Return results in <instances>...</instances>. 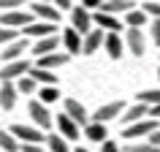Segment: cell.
Wrapping results in <instances>:
<instances>
[{"mask_svg": "<svg viewBox=\"0 0 160 152\" xmlns=\"http://www.w3.org/2000/svg\"><path fill=\"white\" fill-rule=\"evenodd\" d=\"M57 130H60V136H62L65 141H68V139H73V141H76V139L82 136V128L76 125V122L68 117L65 111H62V114H57Z\"/></svg>", "mask_w": 160, "mask_h": 152, "instance_id": "7c38bea8", "label": "cell"}, {"mask_svg": "<svg viewBox=\"0 0 160 152\" xmlns=\"http://www.w3.org/2000/svg\"><path fill=\"white\" fill-rule=\"evenodd\" d=\"M141 11L147 14V17L160 19V3H152V0H149V3H144V6H141Z\"/></svg>", "mask_w": 160, "mask_h": 152, "instance_id": "d6a6232c", "label": "cell"}, {"mask_svg": "<svg viewBox=\"0 0 160 152\" xmlns=\"http://www.w3.org/2000/svg\"><path fill=\"white\" fill-rule=\"evenodd\" d=\"M57 98H60L57 87H41V90H38V101H41L43 106H49V103H54Z\"/></svg>", "mask_w": 160, "mask_h": 152, "instance_id": "f546056e", "label": "cell"}, {"mask_svg": "<svg viewBox=\"0 0 160 152\" xmlns=\"http://www.w3.org/2000/svg\"><path fill=\"white\" fill-rule=\"evenodd\" d=\"M38 3H49V0H38Z\"/></svg>", "mask_w": 160, "mask_h": 152, "instance_id": "7bdbcfd3", "label": "cell"}, {"mask_svg": "<svg viewBox=\"0 0 160 152\" xmlns=\"http://www.w3.org/2000/svg\"><path fill=\"white\" fill-rule=\"evenodd\" d=\"M125 111V103L122 101H111V103H106V106H101V109H95V114L90 117V122H109V119H117L119 114Z\"/></svg>", "mask_w": 160, "mask_h": 152, "instance_id": "8992f818", "label": "cell"}, {"mask_svg": "<svg viewBox=\"0 0 160 152\" xmlns=\"http://www.w3.org/2000/svg\"><path fill=\"white\" fill-rule=\"evenodd\" d=\"M82 6H84L87 11H90V8H98V11H101L103 8V0H82Z\"/></svg>", "mask_w": 160, "mask_h": 152, "instance_id": "8d00e7d4", "label": "cell"}, {"mask_svg": "<svg viewBox=\"0 0 160 152\" xmlns=\"http://www.w3.org/2000/svg\"><path fill=\"white\" fill-rule=\"evenodd\" d=\"M149 117H152V119H158V117H160V103H158V106H152V109H149Z\"/></svg>", "mask_w": 160, "mask_h": 152, "instance_id": "60d3db41", "label": "cell"}, {"mask_svg": "<svg viewBox=\"0 0 160 152\" xmlns=\"http://www.w3.org/2000/svg\"><path fill=\"white\" fill-rule=\"evenodd\" d=\"M76 152H90V149H84V147H79V149H76Z\"/></svg>", "mask_w": 160, "mask_h": 152, "instance_id": "b9f144b4", "label": "cell"}, {"mask_svg": "<svg viewBox=\"0 0 160 152\" xmlns=\"http://www.w3.org/2000/svg\"><path fill=\"white\" fill-rule=\"evenodd\" d=\"M27 0H0V8L3 11H17V8H22Z\"/></svg>", "mask_w": 160, "mask_h": 152, "instance_id": "836d02e7", "label": "cell"}, {"mask_svg": "<svg viewBox=\"0 0 160 152\" xmlns=\"http://www.w3.org/2000/svg\"><path fill=\"white\" fill-rule=\"evenodd\" d=\"M19 152H49V149H43L41 144H22V149Z\"/></svg>", "mask_w": 160, "mask_h": 152, "instance_id": "d590c367", "label": "cell"}, {"mask_svg": "<svg viewBox=\"0 0 160 152\" xmlns=\"http://www.w3.org/2000/svg\"><path fill=\"white\" fill-rule=\"evenodd\" d=\"M125 46L133 52L136 57H141L144 52H147V38H144V33L138 27H128L125 30Z\"/></svg>", "mask_w": 160, "mask_h": 152, "instance_id": "ba28073f", "label": "cell"}, {"mask_svg": "<svg viewBox=\"0 0 160 152\" xmlns=\"http://www.w3.org/2000/svg\"><path fill=\"white\" fill-rule=\"evenodd\" d=\"M11 136H14L17 141H25V144H41V141H46V136H43L35 125H14V128H11Z\"/></svg>", "mask_w": 160, "mask_h": 152, "instance_id": "5b68a950", "label": "cell"}, {"mask_svg": "<svg viewBox=\"0 0 160 152\" xmlns=\"http://www.w3.org/2000/svg\"><path fill=\"white\" fill-rule=\"evenodd\" d=\"M82 133H84V139H90V141H106V125L103 122H87L84 128H82Z\"/></svg>", "mask_w": 160, "mask_h": 152, "instance_id": "7402d4cb", "label": "cell"}, {"mask_svg": "<svg viewBox=\"0 0 160 152\" xmlns=\"http://www.w3.org/2000/svg\"><path fill=\"white\" fill-rule=\"evenodd\" d=\"M71 27H73L79 35H87L90 30H92V14H90L84 6L73 8V14H71Z\"/></svg>", "mask_w": 160, "mask_h": 152, "instance_id": "52a82bcc", "label": "cell"}, {"mask_svg": "<svg viewBox=\"0 0 160 152\" xmlns=\"http://www.w3.org/2000/svg\"><path fill=\"white\" fill-rule=\"evenodd\" d=\"M27 38H17V41H11V43H6V49L0 52V60L3 63H14V60H22V54L27 52Z\"/></svg>", "mask_w": 160, "mask_h": 152, "instance_id": "9c48e42d", "label": "cell"}, {"mask_svg": "<svg viewBox=\"0 0 160 152\" xmlns=\"http://www.w3.org/2000/svg\"><path fill=\"white\" fill-rule=\"evenodd\" d=\"M54 30H57V25H52V22H30L19 33H25L27 38H46V35H54Z\"/></svg>", "mask_w": 160, "mask_h": 152, "instance_id": "9a60e30c", "label": "cell"}, {"mask_svg": "<svg viewBox=\"0 0 160 152\" xmlns=\"http://www.w3.org/2000/svg\"><path fill=\"white\" fill-rule=\"evenodd\" d=\"M103 49H106V54H109L111 60H119V57H122V49H125V41L119 38V33H106V38H103Z\"/></svg>", "mask_w": 160, "mask_h": 152, "instance_id": "e0dca14e", "label": "cell"}, {"mask_svg": "<svg viewBox=\"0 0 160 152\" xmlns=\"http://www.w3.org/2000/svg\"><path fill=\"white\" fill-rule=\"evenodd\" d=\"M95 27H101V30H109V33H119L122 30V22H119L114 14H106V11H95V17H92Z\"/></svg>", "mask_w": 160, "mask_h": 152, "instance_id": "5bb4252c", "label": "cell"}, {"mask_svg": "<svg viewBox=\"0 0 160 152\" xmlns=\"http://www.w3.org/2000/svg\"><path fill=\"white\" fill-rule=\"evenodd\" d=\"M60 35L54 33V35H46V38H38L35 41V46H33V54L35 57H46V54H52V52H57V46H60Z\"/></svg>", "mask_w": 160, "mask_h": 152, "instance_id": "2e32d148", "label": "cell"}, {"mask_svg": "<svg viewBox=\"0 0 160 152\" xmlns=\"http://www.w3.org/2000/svg\"><path fill=\"white\" fill-rule=\"evenodd\" d=\"M147 141H149L152 147H160V128L155 130V133H149V136H147Z\"/></svg>", "mask_w": 160, "mask_h": 152, "instance_id": "f35d334b", "label": "cell"}, {"mask_svg": "<svg viewBox=\"0 0 160 152\" xmlns=\"http://www.w3.org/2000/svg\"><path fill=\"white\" fill-rule=\"evenodd\" d=\"M30 14H35L41 22H52V25L60 22V11L54 8L52 3H33V6H30Z\"/></svg>", "mask_w": 160, "mask_h": 152, "instance_id": "4fadbf2b", "label": "cell"}, {"mask_svg": "<svg viewBox=\"0 0 160 152\" xmlns=\"http://www.w3.org/2000/svg\"><path fill=\"white\" fill-rule=\"evenodd\" d=\"M125 152H160V147H152L149 141H130Z\"/></svg>", "mask_w": 160, "mask_h": 152, "instance_id": "4dcf8cb0", "label": "cell"}, {"mask_svg": "<svg viewBox=\"0 0 160 152\" xmlns=\"http://www.w3.org/2000/svg\"><path fill=\"white\" fill-rule=\"evenodd\" d=\"M19 38V30H11V27H0V43H11Z\"/></svg>", "mask_w": 160, "mask_h": 152, "instance_id": "1f68e13d", "label": "cell"}, {"mask_svg": "<svg viewBox=\"0 0 160 152\" xmlns=\"http://www.w3.org/2000/svg\"><path fill=\"white\" fill-rule=\"evenodd\" d=\"M25 73H30V63L22 57V60H14V63H6V65H3L0 82H17V79H22Z\"/></svg>", "mask_w": 160, "mask_h": 152, "instance_id": "277c9868", "label": "cell"}, {"mask_svg": "<svg viewBox=\"0 0 160 152\" xmlns=\"http://www.w3.org/2000/svg\"><path fill=\"white\" fill-rule=\"evenodd\" d=\"M149 35H152V41H155V43L160 46V19H155V22H152V27H149Z\"/></svg>", "mask_w": 160, "mask_h": 152, "instance_id": "e575fe53", "label": "cell"}, {"mask_svg": "<svg viewBox=\"0 0 160 152\" xmlns=\"http://www.w3.org/2000/svg\"><path fill=\"white\" fill-rule=\"evenodd\" d=\"M158 79H160V68H158Z\"/></svg>", "mask_w": 160, "mask_h": 152, "instance_id": "ee69618b", "label": "cell"}, {"mask_svg": "<svg viewBox=\"0 0 160 152\" xmlns=\"http://www.w3.org/2000/svg\"><path fill=\"white\" fill-rule=\"evenodd\" d=\"M46 147H49V152H71V147L62 136H46Z\"/></svg>", "mask_w": 160, "mask_h": 152, "instance_id": "f1b7e54d", "label": "cell"}, {"mask_svg": "<svg viewBox=\"0 0 160 152\" xmlns=\"http://www.w3.org/2000/svg\"><path fill=\"white\" fill-rule=\"evenodd\" d=\"M60 41H62V46H65L68 54H82V35L76 33L73 27H68V30H62V35H60Z\"/></svg>", "mask_w": 160, "mask_h": 152, "instance_id": "d6986e66", "label": "cell"}, {"mask_svg": "<svg viewBox=\"0 0 160 152\" xmlns=\"http://www.w3.org/2000/svg\"><path fill=\"white\" fill-rule=\"evenodd\" d=\"M68 52H52V54H46V57H38V65L35 68H43V71H54V68L65 65L68 63Z\"/></svg>", "mask_w": 160, "mask_h": 152, "instance_id": "ac0fdd59", "label": "cell"}, {"mask_svg": "<svg viewBox=\"0 0 160 152\" xmlns=\"http://www.w3.org/2000/svg\"><path fill=\"white\" fill-rule=\"evenodd\" d=\"M136 103H144V106H158L160 103V90H144V93L136 95Z\"/></svg>", "mask_w": 160, "mask_h": 152, "instance_id": "4316f807", "label": "cell"}, {"mask_svg": "<svg viewBox=\"0 0 160 152\" xmlns=\"http://www.w3.org/2000/svg\"><path fill=\"white\" fill-rule=\"evenodd\" d=\"M101 152H122L117 147V141H109V139H106V141H103V147H101Z\"/></svg>", "mask_w": 160, "mask_h": 152, "instance_id": "74e56055", "label": "cell"}, {"mask_svg": "<svg viewBox=\"0 0 160 152\" xmlns=\"http://www.w3.org/2000/svg\"><path fill=\"white\" fill-rule=\"evenodd\" d=\"M33 22V14L25 8H17V11H3L0 14V27H11V30H22Z\"/></svg>", "mask_w": 160, "mask_h": 152, "instance_id": "7a4b0ae2", "label": "cell"}, {"mask_svg": "<svg viewBox=\"0 0 160 152\" xmlns=\"http://www.w3.org/2000/svg\"><path fill=\"white\" fill-rule=\"evenodd\" d=\"M158 130V119H138V122H133V125H125V130H122V139H130V141H136V139H144L147 141V136L155 133Z\"/></svg>", "mask_w": 160, "mask_h": 152, "instance_id": "6da1fadb", "label": "cell"}, {"mask_svg": "<svg viewBox=\"0 0 160 152\" xmlns=\"http://www.w3.org/2000/svg\"><path fill=\"white\" fill-rule=\"evenodd\" d=\"M103 38H106V33H103L101 27L90 30V33L82 38V54H95V52L103 46Z\"/></svg>", "mask_w": 160, "mask_h": 152, "instance_id": "8fae6325", "label": "cell"}, {"mask_svg": "<svg viewBox=\"0 0 160 152\" xmlns=\"http://www.w3.org/2000/svg\"><path fill=\"white\" fill-rule=\"evenodd\" d=\"M52 6H54V8H71V0H52Z\"/></svg>", "mask_w": 160, "mask_h": 152, "instance_id": "ab89813d", "label": "cell"}, {"mask_svg": "<svg viewBox=\"0 0 160 152\" xmlns=\"http://www.w3.org/2000/svg\"><path fill=\"white\" fill-rule=\"evenodd\" d=\"M27 114H30V119H33V125L38 128V130H46V128H52V114L49 109L43 106L38 98L35 101H30V106H27Z\"/></svg>", "mask_w": 160, "mask_h": 152, "instance_id": "3957f363", "label": "cell"}, {"mask_svg": "<svg viewBox=\"0 0 160 152\" xmlns=\"http://www.w3.org/2000/svg\"><path fill=\"white\" fill-rule=\"evenodd\" d=\"M22 144L8 133V130H0V152H19Z\"/></svg>", "mask_w": 160, "mask_h": 152, "instance_id": "484cf974", "label": "cell"}, {"mask_svg": "<svg viewBox=\"0 0 160 152\" xmlns=\"http://www.w3.org/2000/svg\"><path fill=\"white\" fill-rule=\"evenodd\" d=\"M65 114L73 119L79 128H84L87 122H90V114H87V109H84L79 101H73V98H65Z\"/></svg>", "mask_w": 160, "mask_h": 152, "instance_id": "30bf717a", "label": "cell"}, {"mask_svg": "<svg viewBox=\"0 0 160 152\" xmlns=\"http://www.w3.org/2000/svg\"><path fill=\"white\" fill-rule=\"evenodd\" d=\"M30 76H33L38 84H43V87H54V84H57V73L43 71V68H30Z\"/></svg>", "mask_w": 160, "mask_h": 152, "instance_id": "cb8c5ba5", "label": "cell"}, {"mask_svg": "<svg viewBox=\"0 0 160 152\" xmlns=\"http://www.w3.org/2000/svg\"><path fill=\"white\" fill-rule=\"evenodd\" d=\"M144 22H147V14H144L141 8H133V11H128V14H125V25L128 27H138V30H141Z\"/></svg>", "mask_w": 160, "mask_h": 152, "instance_id": "83f0119b", "label": "cell"}, {"mask_svg": "<svg viewBox=\"0 0 160 152\" xmlns=\"http://www.w3.org/2000/svg\"><path fill=\"white\" fill-rule=\"evenodd\" d=\"M149 117V106H144V103H136V106H130V109L122 111V122L125 125H133V122H138V119H147Z\"/></svg>", "mask_w": 160, "mask_h": 152, "instance_id": "ffe728a7", "label": "cell"}, {"mask_svg": "<svg viewBox=\"0 0 160 152\" xmlns=\"http://www.w3.org/2000/svg\"><path fill=\"white\" fill-rule=\"evenodd\" d=\"M17 93H22V95H35V93H38V82H35L30 73H25L22 79H17Z\"/></svg>", "mask_w": 160, "mask_h": 152, "instance_id": "d4e9b609", "label": "cell"}, {"mask_svg": "<svg viewBox=\"0 0 160 152\" xmlns=\"http://www.w3.org/2000/svg\"><path fill=\"white\" fill-rule=\"evenodd\" d=\"M136 6L130 3V0H103V8L101 11H106V14H128V11H133Z\"/></svg>", "mask_w": 160, "mask_h": 152, "instance_id": "603a6c76", "label": "cell"}, {"mask_svg": "<svg viewBox=\"0 0 160 152\" xmlns=\"http://www.w3.org/2000/svg\"><path fill=\"white\" fill-rule=\"evenodd\" d=\"M17 84H11V82H3V87H0V106L6 111H11L14 106H17Z\"/></svg>", "mask_w": 160, "mask_h": 152, "instance_id": "44dd1931", "label": "cell"}]
</instances>
